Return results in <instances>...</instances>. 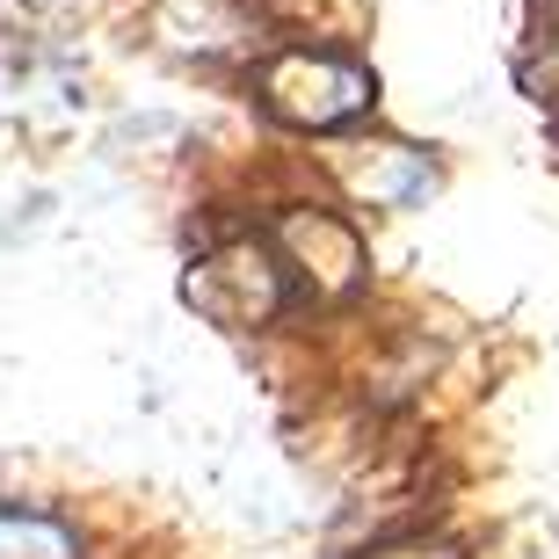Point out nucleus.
Instances as JSON below:
<instances>
[{
    "mask_svg": "<svg viewBox=\"0 0 559 559\" xmlns=\"http://www.w3.org/2000/svg\"><path fill=\"white\" fill-rule=\"evenodd\" d=\"M182 298L204 312L211 328L240 334V328H270L276 312L298 298V284H290L284 254H276L270 240H226V248H211L204 262H189Z\"/></svg>",
    "mask_w": 559,
    "mask_h": 559,
    "instance_id": "f03ea898",
    "label": "nucleus"
},
{
    "mask_svg": "<svg viewBox=\"0 0 559 559\" xmlns=\"http://www.w3.org/2000/svg\"><path fill=\"white\" fill-rule=\"evenodd\" d=\"M531 37L559 44V0H531Z\"/></svg>",
    "mask_w": 559,
    "mask_h": 559,
    "instance_id": "0eeeda50",
    "label": "nucleus"
},
{
    "mask_svg": "<svg viewBox=\"0 0 559 559\" xmlns=\"http://www.w3.org/2000/svg\"><path fill=\"white\" fill-rule=\"evenodd\" d=\"M436 189V167H429V153H385V175H371V197L378 204H393V211H415L421 197Z\"/></svg>",
    "mask_w": 559,
    "mask_h": 559,
    "instance_id": "39448f33",
    "label": "nucleus"
},
{
    "mask_svg": "<svg viewBox=\"0 0 559 559\" xmlns=\"http://www.w3.org/2000/svg\"><path fill=\"white\" fill-rule=\"evenodd\" d=\"M276 8H290V0H276ZM364 15H371V0H306V15H298L306 37L298 44H328V51H342V44L364 29Z\"/></svg>",
    "mask_w": 559,
    "mask_h": 559,
    "instance_id": "423d86ee",
    "label": "nucleus"
},
{
    "mask_svg": "<svg viewBox=\"0 0 559 559\" xmlns=\"http://www.w3.org/2000/svg\"><path fill=\"white\" fill-rule=\"evenodd\" d=\"M270 248L284 254V270L298 290H312V298H349L356 284H364V240H356V226L342 218V211H284L270 233Z\"/></svg>",
    "mask_w": 559,
    "mask_h": 559,
    "instance_id": "7ed1b4c3",
    "label": "nucleus"
},
{
    "mask_svg": "<svg viewBox=\"0 0 559 559\" xmlns=\"http://www.w3.org/2000/svg\"><path fill=\"white\" fill-rule=\"evenodd\" d=\"M254 87H262V109L290 131H349L378 109L371 66L349 59V51H328V44H284V51H270Z\"/></svg>",
    "mask_w": 559,
    "mask_h": 559,
    "instance_id": "f257e3e1",
    "label": "nucleus"
},
{
    "mask_svg": "<svg viewBox=\"0 0 559 559\" xmlns=\"http://www.w3.org/2000/svg\"><path fill=\"white\" fill-rule=\"evenodd\" d=\"M371 559H457L451 545H393V552H371Z\"/></svg>",
    "mask_w": 559,
    "mask_h": 559,
    "instance_id": "6e6552de",
    "label": "nucleus"
},
{
    "mask_svg": "<svg viewBox=\"0 0 559 559\" xmlns=\"http://www.w3.org/2000/svg\"><path fill=\"white\" fill-rule=\"evenodd\" d=\"M0 559H81V538H73V523H59L51 509L0 501Z\"/></svg>",
    "mask_w": 559,
    "mask_h": 559,
    "instance_id": "20e7f679",
    "label": "nucleus"
}]
</instances>
